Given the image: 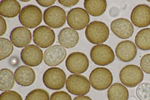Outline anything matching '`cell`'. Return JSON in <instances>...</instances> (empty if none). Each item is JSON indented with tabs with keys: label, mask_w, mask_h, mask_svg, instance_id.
I'll return each instance as SVG.
<instances>
[{
	"label": "cell",
	"mask_w": 150,
	"mask_h": 100,
	"mask_svg": "<svg viewBox=\"0 0 150 100\" xmlns=\"http://www.w3.org/2000/svg\"><path fill=\"white\" fill-rule=\"evenodd\" d=\"M85 35L87 40L93 44L102 43L107 40L109 35L108 26L104 23L95 21L87 26Z\"/></svg>",
	"instance_id": "6da1fadb"
},
{
	"label": "cell",
	"mask_w": 150,
	"mask_h": 100,
	"mask_svg": "<svg viewBox=\"0 0 150 100\" xmlns=\"http://www.w3.org/2000/svg\"><path fill=\"white\" fill-rule=\"evenodd\" d=\"M113 79L111 71L104 67H98L94 69L89 76L91 86L98 91L104 90L108 88L112 83Z\"/></svg>",
	"instance_id": "7a4b0ae2"
},
{
	"label": "cell",
	"mask_w": 150,
	"mask_h": 100,
	"mask_svg": "<svg viewBox=\"0 0 150 100\" xmlns=\"http://www.w3.org/2000/svg\"><path fill=\"white\" fill-rule=\"evenodd\" d=\"M18 18L22 25L28 28H33L38 26L42 22V12L37 6L29 5L22 9Z\"/></svg>",
	"instance_id": "3957f363"
},
{
	"label": "cell",
	"mask_w": 150,
	"mask_h": 100,
	"mask_svg": "<svg viewBox=\"0 0 150 100\" xmlns=\"http://www.w3.org/2000/svg\"><path fill=\"white\" fill-rule=\"evenodd\" d=\"M119 78L122 84L127 87H134L143 80L144 73L138 66L129 65L124 66L120 70Z\"/></svg>",
	"instance_id": "277c9868"
},
{
	"label": "cell",
	"mask_w": 150,
	"mask_h": 100,
	"mask_svg": "<svg viewBox=\"0 0 150 100\" xmlns=\"http://www.w3.org/2000/svg\"><path fill=\"white\" fill-rule=\"evenodd\" d=\"M66 78V74L62 69L58 67H52L45 71L43 75L42 80L48 88L58 90L64 87Z\"/></svg>",
	"instance_id": "5b68a950"
},
{
	"label": "cell",
	"mask_w": 150,
	"mask_h": 100,
	"mask_svg": "<svg viewBox=\"0 0 150 100\" xmlns=\"http://www.w3.org/2000/svg\"><path fill=\"white\" fill-rule=\"evenodd\" d=\"M92 61L99 66L108 65L114 60L115 55L111 48L108 45L100 44L94 46L90 52Z\"/></svg>",
	"instance_id": "8992f818"
},
{
	"label": "cell",
	"mask_w": 150,
	"mask_h": 100,
	"mask_svg": "<svg viewBox=\"0 0 150 100\" xmlns=\"http://www.w3.org/2000/svg\"><path fill=\"white\" fill-rule=\"evenodd\" d=\"M66 87L69 93L76 95L86 94L90 89L87 78L83 75L78 74L70 75L66 80Z\"/></svg>",
	"instance_id": "52a82bcc"
},
{
	"label": "cell",
	"mask_w": 150,
	"mask_h": 100,
	"mask_svg": "<svg viewBox=\"0 0 150 100\" xmlns=\"http://www.w3.org/2000/svg\"><path fill=\"white\" fill-rule=\"evenodd\" d=\"M43 19L45 23L49 27L53 28H58L65 24L66 13L62 8L53 6L45 11Z\"/></svg>",
	"instance_id": "ba28073f"
},
{
	"label": "cell",
	"mask_w": 150,
	"mask_h": 100,
	"mask_svg": "<svg viewBox=\"0 0 150 100\" xmlns=\"http://www.w3.org/2000/svg\"><path fill=\"white\" fill-rule=\"evenodd\" d=\"M89 65L88 59L84 53L75 52L70 53L65 61V66L71 73L79 74L87 70Z\"/></svg>",
	"instance_id": "9c48e42d"
},
{
	"label": "cell",
	"mask_w": 150,
	"mask_h": 100,
	"mask_svg": "<svg viewBox=\"0 0 150 100\" xmlns=\"http://www.w3.org/2000/svg\"><path fill=\"white\" fill-rule=\"evenodd\" d=\"M89 21L88 14L82 8L76 7L72 9L67 14L68 24L71 28L77 30H81L84 28Z\"/></svg>",
	"instance_id": "30bf717a"
},
{
	"label": "cell",
	"mask_w": 150,
	"mask_h": 100,
	"mask_svg": "<svg viewBox=\"0 0 150 100\" xmlns=\"http://www.w3.org/2000/svg\"><path fill=\"white\" fill-rule=\"evenodd\" d=\"M55 38L54 30L45 26L38 27L33 32L34 42L42 48H46L52 45L54 42Z\"/></svg>",
	"instance_id": "8fae6325"
},
{
	"label": "cell",
	"mask_w": 150,
	"mask_h": 100,
	"mask_svg": "<svg viewBox=\"0 0 150 100\" xmlns=\"http://www.w3.org/2000/svg\"><path fill=\"white\" fill-rule=\"evenodd\" d=\"M42 50L38 46L30 44L25 47L21 53V57L25 65L32 67L39 65L43 57Z\"/></svg>",
	"instance_id": "7c38bea8"
},
{
	"label": "cell",
	"mask_w": 150,
	"mask_h": 100,
	"mask_svg": "<svg viewBox=\"0 0 150 100\" xmlns=\"http://www.w3.org/2000/svg\"><path fill=\"white\" fill-rule=\"evenodd\" d=\"M131 20L134 26L143 28L150 25V6L139 4L133 9L130 15Z\"/></svg>",
	"instance_id": "4fadbf2b"
},
{
	"label": "cell",
	"mask_w": 150,
	"mask_h": 100,
	"mask_svg": "<svg viewBox=\"0 0 150 100\" xmlns=\"http://www.w3.org/2000/svg\"><path fill=\"white\" fill-rule=\"evenodd\" d=\"M67 55L65 49L59 45H54L47 48L43 55L44 61L49 66L59 65L65 59Z\"/></svg>",
	"instance_id": "5bb4252c"
},
{
	"label": "cell",
	"mask_w": 150,
	"mask_h": 100,
	"mask_svg": "<svg viewBox=\"0 0 150 100\" xmlns=\"http://www.w3.org/2000/svg\"><path fill=\"white\" fill-rule=\"evenodd\" d=\"M112 32L119 38L126 39L132 36L134 26L131 22L125 18H119L112 21L110 25Z\"/></svg>",
	"instance_id": "9a60e30c"
},
{
	"label": "cell",
	"mask_w": 150,
	"mask_h": 100,
	"mask_svg": "<svg viewBox=\"0 0 150 100\" xmlns=\"http://www.w3.org/2000/svg\"><path fill=\"white\" fill-rule=\"evenodd\" d=\"M115 52L120 60L128 62L134 58L137 54V49L133 42L128 40H125L117 44L115 48Z\"/></svg>",
	"instance_id": "2e32d148"
},
{
	"label": "cell",
	"mask_w": 150,
	"mask_h": 100,
	"mask_svg": "<svg viewBox=\"0 0 150 100\" xmlns=\"http://www.w3.org/2000/svg\"><path fill=\"white\" fill-rule=\"evenodd\" d=\"M10 40L16 47L22 48L26 46L31 42L32 37L30 31L23 26L16 27L11 31Z\"/></svg>",
	"instance_id": "e0dca14e"
},
{
	"label": "cell",
	"mask_w": 150,
	"mask_h": 100,
	"mask_svg": "<svg viewBox=\"0 0 150 100\" xmlns=\"http://www.w3.org/2000/svg\"><path fill=\"white\" fill-rule=\"evenodd\" d=\"M14 77L16 83L24 87L31 85L35 79V73L31 68L26 65H22L15 70Z\"/></svg>",
	"instance_id": "ac0fdd59"
},
{
	"label": "cell",
	"mask_w": 150,
	"mask_h": 100,
	"mask_svg": "<svg viewBox=\"0 0 150 100\" xmlns=\"http://www.w3.org/2000/svg\"><path fill=\"white\" fill-rule=\"evenodd\" d=\"M79 40L78 33L74 29L66 27L59 32L58 37L59 43L64 47L69 49L75 47Z\"/></svg>",
	"instance_id": "d6986e66"
},
{
	"label": "cell",
	"mask_w": 150,
	"mask_h": 100,
	"mask_svg": "<svg viewBox=\"0 0 150 100\" xmlns=\"http://www.w3.org/2000/svg\"><path fill=\"white\" fill-rule=\"evenodd\" d=\"M21 9L20 4L16 0H4L0 1V14L4 17L10 18L16 17L20 13Z\"/></svg>",
	"instance_id": "ffe728a7"
},
{
	"label": "cell",
	"mask_w": 150,
	"mask_h": 100,
	"mask_svg": "<svg viewBox=\"0 0 150 100\" xmlns=\"http://www.w3.org/2000/svg\"><path fill=\"white\" fill-rule=\"evenodd\" d=\"M129 96L128 89L120 83L113 84L107 91V97L109 100H127Z\"/></svg>",
	"instance_id": "44dd1931"
},
{
	"label": "cell",
	"mask_w": 150,
	"mask_h": 100,
	"mask_svg": "<svg viewBox=\"0 0 150 100\" xmlns=\"http://www.w3.org/2000/svg\"><path fill=\"white\" fill-rule=\"evenodd\" d=\"M83 4L87 12L94 16L103 14L107 7V3L105 0H86Z\"/></svg>",
	"instance_id": "7402d4cb"
},
{
	"label": "cell",
	"mask_w": 150,
	"mask_h": 100,
	"mask_svg": "<svg viewBox=\"0 0 150 100\" xmlns=\"http://www.w3.org/2000/svg\"><path fill=\"white\" fill-rule=\"evenodd\" d=\"M15 83L13 72L8 68H3L0 71V89L2 91L11 89Z\"/></svg>",
	"instance_id": "603a6c76"
},
{
	"label": "cell",
	"mask_w": 150,
	"mask_h": 100,
	"mask_svg": "<svg viewBox=\"0 0 150 100\" xmlns=\"http://www.w3.org/2000/svg\"><path fill=\"white\" fill-rule=\"evenodd\" d=\"M135 42L141 50H150V28H143L138 31L135 36Z\"/></svg>",
	"instance_id": "cb8c5ba5"
},
{
	"label": "cell",
	"mask_w": 150,
	"mask_h": 100,
	"mask_svg": "<svg viewBox=\"0 0 150 100\" xmlns=\"http://www.w3.org/2000/svg\"><path fill=\"white\" fill-rule=\"evenodd\" d=\"M0 60H3L9 57L12 53L14 48L8 39L0 38Z\"/></svg>",
	"instance_id": "d4e9b609"
},
{
	"label": "cell",
	"mask_w": 150,
	"mask_h": 100,
	"mask_svg": "<svg viewBox=\"0 0 150 100\" xmlns=\"http://www.w3.org/2000/svg\"><path fill=\"white\" fill-rule=\"evenodd\" d=\"M50 95L46 90L42 89H35L30 91L25 100H49Z\"/></svg>",
	"instance_id": "484cf974"
},
{
	"label": "cell",
	"mask_w": 150,
	"mask_h": 100,
	"mask_svg": "<svg viewBox=\"0 0 150 100\" xmlns=\"http://www.w3.org/2000/svg\"><path fill=\"white\" fill-rule=\"evenodd\" d=\"M136 94L140 100H150V83L144 82L140 84L136 89Z\"/></svg>",
	"instance_id": "4316f807"
},
{
	"label": "cell",
	"mask_w": 150,
	"mask_h": 100,
	"mask_svg": "<svg viewBox=\"0 0 150 100\" xmlns=\"http://www.w3.org/2000/svg\"><path fill=\"white\" fill-rule=\"evenodd\" d=\"M0 100H23V99L17 92L11 90L1 93L0 95Z\"/></svg>",
	"instance_id": "83f0119b"
},
{
	"label": "cell",
	"mask_w": 150,
	"mask_h": 100,
	"mask_svg": "<svg viewBox=\"0 0 150 100\" xmlns=\"http://www.w3.org/2000/svg\"><path fill=\"white\" fill-rule=\"evenodd\" d=\"M140 65L143 71L150 74V53L144 55L140 60Z\"/></svg>",
	"instance_id": "f1b7e54d"
},
{
	"label": "cell",
	"mask_w": 150,
	"mask_h": 100,
	"mask_svg": "<svg viewBox=\"0 0 150 100\" xmlns=\"http://www.w3.org/2000/svg\"><path fill=\"white\" fill-rule=\"evenodd\" d=\"M50 100H72L71 96L64 91H59L52 93Z\"/></svg>",
	"instance_id": "f546056e"
},
{
	"label": "cell",
	"mask_w": 150,
	"mask_h": 100,
	"mask_svg": "<svg viewBox=\"0 0 150 100\" xmlns=\"http://www.w3.org/2000/svg\"><path fill=\"white\" fill-rule=\"evenodd\" d=\"M0 36L3 35L7 30V25L5 19L1 16H0Z\"/></svg>",
	"instance_id": "4dcf8cb0"
},
{
	"label": "cell",
	"mask_w": 150,
	"mask_h": 100,
	"mask_svg": "<svg viewBox=\"0 0 150 100\" xmlns=\"http://www.w3.org/2000/svg\"><path fill=\"white\" fill-rule=\"evenodd\" d=\"M58 2L61 4L66 7H70L76 5L79 2L77 0H58Z\"/></svg>",
	"instance_id": "1f68e13d"
},
{
	"label": "cell",
	"mask_w": 150,
	"mask_h": 100,
	"mask_svg": "<svg viewBox=\"0 0 150 100\" xmlns=\"http://www.w3.org/2000/svg\"><path fill=\"white\" fill-rule=\"evenodd\" d=\"M56 0H36L37 2L40 6L44 7L50 6L53 4Z\"/></svg>",
	"instance_id": "d6a6232c"
},
{
	"label": "cell",
	"mask_w": 150,
	"mask_h": 100,
	"mask_svg": "<svg viewBox=\"0 0 150 100\" xmlns=\"http://www.w3.org/2000/svg\"><path fill=\"white\" fill-rule=\"evenodd\" d=\"M73 100H92V99L88 96L82 95L75 97Z\"/></svg>",
	"instance_id": "836d02e7"
},
{
	"label": "cell",
	"mask_w": 150,
	"mask_h": 100,
	"mask_svg": "<svg viewBox=\"0 0 150 100\" xmlns=\"http://www.w3.org/2000/svg\"><path fill=\"white\" fill-rule=\"evenodd\" d=\"M10 63L12 65H16L18 63V60L16 57H12L10 60Z\"/></svg>",
	"instance_id": "e575fe53"
},
{
	"label": "cell",
	"mask_w": 150,
	"mask_h": 100,
	"mask_svg": "<svg viewBox=\"0 0 150 100\" xmlns=\"http://www.w3.org/2000/svg\"><path fill=\"white\" fill-rule=\"evenodd\" d=\"M129 100H137V98L134 96H131Z\"/></svg>",
	"instance_id": "d590c367"
},
{
	"label": "cell",
	"mask_w": 150,
	"mask_h": 100,
	"mask_svg": "<svg viewBox=\"0 0 150 100\" xmlns=\"http://www.w3.org/2000/svg\"><path fill=\"white\" fill-rule=\"evenodd\" d=\"M20 1L22 2H27L30 1V0H20Z\"/></svg>",
	"instance_id": "8d00e7d4"
}]
</instances>
